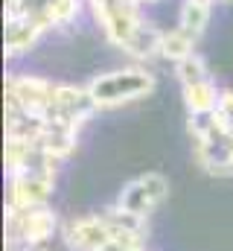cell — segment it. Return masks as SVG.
Segmentation results:
<instances>
[{
    "label": "cell",
    "mask_w": 233,
    "mask_h": 251,
    "mask_svg": "<svg viewBox=\"0 0 233 251\" xmlns=\"http://www.w3.org/2000/svg\"><path fill=\"white\" fill-rule=\"evenodd\" d=\"M155 88V76L143 67H125V70H114L105 76H96L88 91L96 100V105H119L128 100H140Z\"/></svg>",
    "instance_id": "obj_1"
},
{
    "label": "cell",
    "mask_w": 233,
    "mask_h": 251,
    "mask_svg": "<svg viewBox=\"0 0 233 251\" xmlns=\"http://www.w3.org/2000/svg\"><path fill=\"white\" fill-rule=\"evenodd\" d=\"M213 3L216 0H184L181 3V15H178V26L184 32H189L192 38H201V32L210 24Z\"/></svg>",
    "instance_id": "obj_5"
},
{
    "label": "cell",
    "mask_w": 233,
    "mask_h": 251,
    "mask_svg": "<svg viewBox=\"0 0 233 251\" xmlns=\"http://www.w3.org/2000/svg\"><path fill=\"white\" fill-rule=\"evenodd\" d=\"M161 38H163V29L152 26V24H140L137 32L131 35V41L125 44V53L134 56V59H149L155 53H161Z\"/></svg>",
    "instance_id": "obj_6"
},
{
    "label": "cell",
    "mask_w": 233,
    "mask_h": 251,
    "mask_svg": "<svg viewBox=\"0 0 233 251\" xmlns=\"http://www.w3.org/2000/svg\"><path fill=\"white\" fill-rule=\"evenodd\" d=\"M184 100H186L189 111H216L222 94L216 91V85H213L210 79H204V82L184 85Z\"/></svg>",
    "instance_id": "obj_9"
},
{
    "label": "cell",
    "mask_w": 233,
    "mask_h": 251,
    "mask_svg": "<svg viewBox=\"0 0 233 251\" xmlns=\"http://www.w3.org/2000/svg\"><path fill=\"white\" fill-rule=\"evenodd\" d=\"M137 3H140V6H143V3H155V0H137Z\"/></svg>",
    "instance_id": "obj_11"
},
{
    "label": "cell",
    "mask_w": 233,
    "mask_h": 251,
    "mask_svg": "<svg viewBox=\"0 0 233 251\" xmlns=\"http://www.w3.org/2000/svg\"><path fill=\"white\" fill-rule=\"evenodd\" d=\"M41 35H44V26L32 15H12V18H6V29H3L6 56H23V53H29L38 44Z\"/></svg>",
    "instance_id": "obj_3"
},
{
    "label": "cell",
    "mask_w": 233,
    "mask_h": 251,
    "mask_svg": "<svg viewBox=\"0 0 233 251\" xmlns=\"http://www.w3.org/2000/svg\"><path fill=\"white\" fill-rule=\"evenodd\" d=\"M50 231H53V213H47L41 207L21 210V237L26 243H41L50 237Z\"/></svg>",
    "instance_id": "obj_7"
},
{
    "label": "cell",
    "mask_w": 233,
    "mask_h": 251,
    "mask_svg": "<svg viewBox=\"0 0 233 251\" xmlns=\"http://www.w3.org/2000/svg\"><path fill=\"white\" fill-rule=\"evenodd\" d=\"M178 79H181L184 85H192V82H204V79H210V73H207V64L192 53L189 59L178 62Z\"/></svg>",
    "instance_id": "obj_10"
},
{
    "label": "cell",
    "mask_w": 233,
    "mask_h": 251,
    "mask_svg": "<svg viewBox=\"0 0 233 251\" xmlns=\"http://www.w3.org/2000/svg\"><path fill=\"white\" fill-rule=\"evenodd\" d=\"M219 3H233V0H219Z\"/></svg>",
    "instance_id": "obj_12"
},
{
    "label": "cell",
    "mask_w": 233,
    "mask_h": 251,
    "mask_svg": "<svg viewBox=\"0 0 233 251\" xmlns=\"http://www.w3.org/2000/svg\"><path fill=\"white\" fill-rule=\"evenodd\" d=\"M32 251H38V249H32Z\"/></svg>",
    "instance_id": "obj_13"
},
{
    "label": "cell",
    "mask_w": 233,
    "mask_h": 251,
    "mask_svg": "<svg viewBox=\"0 0 233 251\" xmlns=\"http://www.w3.org/2000/svg\"><path fill=\"white\" fill-rule=\"evenodd\" d=\"M163 196H166V181H163L161 176H143L140 181H134L131 187L122 193V210L143 216V213H149Z\"/></svg>",
    "instance_id": "obj_4"
},
{
    "label": "cell",
    "mask_w": 233,
    "mask_h": 251,
    "mask_svg": "<svg viewBox=\"0 0 233 251\" xmlns=\"http://www.w3.org/2000/svg\"><path fill=\"white\" fill-rule=\"evenodd\" d=\"M195 41H198V38H192V35L184 32L181 26L166 29L163 38H161V56L169 59V62H175V64L184 62V59H189V56L195 53Z\"/></svg>",
    "instance_id": "obj_8"
},
{
    "label": "cell",
    "mask_w": 233,
    "mask_h": 251,
    "mask_svg": "<svg viewBox=\"0 0 233 251\" xmlns=\"http://www.w3.org/2000/svg\"><path fill=\"white\" fill-rule=\"evenodd\" d=\"M93 9L96 24L102 26L105 38L125 50V44L131 41V35L137 32V26L143 24L140 18V3L137 0H88Z\"/></svg>",
    "instance_id": "obj_2"
}]
</instances>
